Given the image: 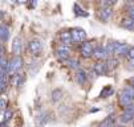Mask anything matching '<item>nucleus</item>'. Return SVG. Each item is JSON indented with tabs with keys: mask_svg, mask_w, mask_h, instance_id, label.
Masks as SVG:
<instances>
[{
	"mask_svg": "<svg viewBox=\"0 0 134 127\" xmlns=\"http://www.w3.org/2000/svg\"><path fill=\"white\" fill-rule=\"evenodd\" d=\"M134 102V87L130 85V86H126L121 94H120V105L121 106H127L130 103Z\"/></svg>",
	"mask_w": 134,
	"mask_h": 127,
	"instance_id": "obj_1",
	"label": "nucleus"
},
{
	"mask_svg": "<svg viewBox=\"0 0 134 127\" xmlns=\"http://www.w3.org/2000/svg\"><path fill=\"white\" fill-rule=\"evenodd\" d=\"M43 48H44V45H43L41 40H36L35 39V40L29 41V44H28V50H29L31 54H33V56H37L39 53H41Z\"/></svg>",
	"mask_w": 134,
	"mask_h": 127,
	"instance_id": "obj_2",
	"label": "nucleus"
},
{
	"mask_svg": "<svg viewBox=\"0 0 134 127\" xmlns=\"http://www.w3.org/2000/svg\"><path fill=\"white\" fill-rule=\"evenodd\" d=\"M113 44V54L116 56H126L129 45L125 43H116V41H111Z\"/></svg>",
	"mask_w": 134,
	"mask_h": 127,
	"instance_id": "obj_3",
	"label": "nucleus"
},
{
	"mask_svg": "<svg viewBox=\"0 0 134 127\" xmlns=\"http://www.w3.org/2000/svg\"><path fill=\"white\" fill-rule=\"evenodd\" d=\"M23 68V58L20 56H13L9 61V73H17Z\"/></svg>",
	"mask_w": 134,
	"mask_h": 127,
	"instance_id": "obj_4",
	"label": "nucleus"
},
{
	"mask_svg": "<svg viewBox=\"0 0 134 127\" xmlns=\"http://www.w3.org/2000/svg\"><path fill=\"white\" fill-rule=\"evenodd\" d=\"M70 33H72L73 43H82L86 39V33L81 28H73V29H70Z\"/></svg>",
	"mask_w": 134,
	"mask_h": 127,
	"instance_id": "obj_5",
	"label": "nucleus"
},
{
	"mask_svg": "<svg viewBox=\"0 0 134 127\" xmlns=\"http://www.w3.org/2000/svg\"><path fill=\"white\" fill-rule=\"evenodd\" d=\"M70 48L69 46H66V45H61V46H59L57 48V50H56V56H57V58L59 60H61V61H65L66 58H69L70 57Z\"/></svg>",
	"mask_w": 134,
	"mask_h": 127,
	"instance_id": "obj_6",
	"label": "nucleus"
},
{
	"mask_svg": "<svg viewBox=\"0 0 134 127\" xmlns=\"http://www.w3.org/2000/svg\"><path fill=\"white\" fill-rule=\"evenodd\" d=\"M80 53L84 58H89L93 56V46L88 41H82L81 45H80Z\"/></svg>",
	"mask_w": 134,
	"mask_h": 127,
	"instance_id": "obj_7",
	"label": "nucleus"
},
{
	"mask_svg": "<svg viewBox=\"0 0 134 127\" xmlns=\"http://www.w3.org/2000/svg\"><path fill=\"white\" fill-rule=\"evenodd\" d=\"M93 57L96 60H98V61H104L108 57L105 46H96V48H93Z\"/></svg>",
	"mask_w": 134,
	"mask_h": 127,
	"instance_id": "obj_8",
	"label": "nucleus"
},
{
	"mask_svg": "<svg viewBox=\"0 0 134 127\" xmlns=\"http://www.w3.org/2000/svg\"><path fill=\"white\" fill-rule=\"evenodd\" d=\"M111 13H113V11H111L110 5H106V7H101L98 16H100V19H101L104 23H108L109 19L111 17Z\"/></svg>",
	"mask_w": 134,
	"mask_h": 127,
	"instance_id": "obj_9",
	"label": "nucleus"
},
{
	"mask_svg": "<svg viewBox=\"0 0 134 127\" xmlns=\"http://www.w3.org/2000/svg\"><path fill=\"white\" fill-rule=\"evenodd\" d=\"M59 39H60V41H61L63 45H66V46H68V45L73 44V39H72L70 31H64V32H61L60 36H59Z\"/></svg>",
	"mask_w": 134,
	"mask_h": 127,
	"instance_id": "obj_10",
	"label": "nucleus"
},
{
	"mask_svg": "<svg viewBox=\"0 0 134 127\" xmlns=\"http://www.w3.org/2000/svg\"><path fill=\"white\" fill-rule=\"evenodd\" d=\"M108 66H106V62L104 61H98L97 64L94 65V73L96 74H98V76H104L108 73Z\"/></svg>",
	"mask_w": 134,
	"mask_h": 127,
	"instance_id": "obj_11",
	"label": "nucleus"
},
{
	"mask_svg": "<svg viewBox=\"0 0 134 127\" xmlns=\"http://www.w3.org/2000/svg\"><path fill=\"white\" fill-rule=\"evenodd\" d=\"M8 39H9V28L5 24H2L0 25V41L5 43Z\"/></svg>",
	"mask_w": 134,
	"mask_h": 127,
	"instance_id": "obj_12",
	"label": "nucleus"
},
{
	"mask_svg": "<svg viewBox=\"0 0 134 127\" xmlns=\"http://www.w3.org/2000/svg\"><path fill=\"white\" fill-rule=\"evenodd\" d=\"M12 52L15 53V56H20V53H21V40H20V37H15V40L12 43Z\"/></svg>",
	"mask_w": 134,
	"mask_h": 127,
	"instance_id": "obj_13",
	"label": "nucleus"
},
{
	"mask_svg": "<svg viewBox=\"0 0 134 127\" xmlns=\"http://www.w3.org/2000/svg\"><path fill=\"white\" fill-rule=\"evenodd\" d=\"M76 81H77L79 85H84L86 82V73L82 69H77V73H76Z\"/></svg>",
	"mask_w": 134,
	"mask_h": 127,
	"instance_id": "obj_14",
	"label": "nucleus"
},
{
	"mask_svg": "<svg viewBox=\"0 0 134 127\" xmlns=\"http://www.w3.org/2000/svg\"><path fill=\"white\" fill-rule=\"evenodd\" d=\"M134 119V114H131V113H129V111H124L122 114H121V117H120V120L122 122V123H129V122H131Z\"/></svg>",
	"mask_w": 134,
	"mask_h": 127,
	"instance_id": "obj_15",
	"label": "nucleus"
},
{
	"mask_svg": "<svg viewBox=\"0 0 134 127\" xmlns=\"http://www.w3.org/2000/svg\"><path fill=\"white\" fill-rule=\"evenodd\" d=\"M121 25L124 27V28H126V29H129V31H134V20L133 19H124L122 20V23H121Z\"/></svg>",
	"mask_w": 134,
	"mask_h": 127,
	"instance_id": "obj_16",
	"label": "nucleus"
},
{
	"mask_svg": "<svg viewBox=\"0 0 134 127\" xmlns=\"http://www.w3.org/2000/svg\"><path fill=\"white\" fill-rule=\"evenodd\" d=\"M65 64H66V66H68L69 69H76V70H77V69L80 68V64H79V61H77V60L66 58V60H65Z\"/></svg>",
	"mask_w": 134,
	"mask_h": 127,
	"instance_id": "obj_17",
	"label": "nucleus"
},
{
	"mask_svg": "<svg viewBox=\"0 0 134 127\" xmlns=\"http://www.w3.org/2000/svg\"><path fill=\"white\" fill-rule=\"evenodd\" d=\"M113 126H114V118L110 115V117H108L105 120H102L98 127H113Z\"/></svg>",
	"mask_w": 134,
	"mask_h": 127,
	"instance_id": "obj_18",
	"label": "nucleus"
},
{
	"mask_svg": "<svg viewBox=\"0 0 134 127\" xmlns=\"http://www.w3.org/2000/svg\"><path fill=\"white\" fill-rule=\"evenodd\" d=\"M113 93H114L113 87H111V86H106V87H104V89L101 90V97H102V98H108V97H110Z\"/></svg>",
	"mask_w": 134,
	"mask_h": 127,
	"instance_id": "obj_19",
	"label": "nucleus"
},
{
	"mask_svg": "<svg viewBox=\"0 0 134 127\" xmlns=\"http://www.w3.org/2000/svg\"><path fill=\"white\" fill-rule=\"evenodd\" d=\"M106 66H108V70H113V69H116L118 66V61L116 58H110V60H108Z\"/></svg>",
	"mask_w": 134,
	"mask_h": 127,
	"instance_id": "obj_20",
	"label": "nucleus"
},
{
	"mask_svg": "<svg viewBox=\"0 0 134 127\" xmlns=\"http://www.w3.org/2000/svg\"><path fill=\"white\" fill-rule=\"evenodd\" d=\"M7 105H8L7 99H4V98L0 99V111H5L7 110Z\"/></svg>",
	"mask_w": 134,
	"mask_h": 127,
	"instance_id": "obj_21",
	"label": "nucleus"
},
{
	"mask_svg": "<svg viewBox=\"0 0 134 127\" xmlns=\"http://www.w3.org/2000/svg\"><path fill=\"white\" fill-rule=\"evenodd\" d=\"M74 13L77 15V16H86L85 12H82V8H79V5H74Z\"/></svg>",
	"mask_w": 134,
	"mask_h": 127,
	"instance_id": "obj_22",
	"label": "nucleus"
},
{
	"mask_svg": "<svg viewBox=\"0 0 134 127\" xmlns=\"http://www.w3.org/2000/svg\"><path fill=\"white\" fill-rule=\"evenodd\" d=\"M126 57H127V60L129 58H134V48L133 46H129L127 53H126Z\"/></svg>",
	"mask_w": 134,
	"mask_h": 127,
	"instance_id": "obj_23",
	"label": "nucleus"
},
{
	"mask_svg": "<svg viewBox=\"0 0 134 127\" xmlns=\"http://www.w3.org/2000/svg\"><path fill=\"white\" fill-rule=\"evenodd\" d=\"M60 98H61V92H60V90H56V92H53L52 99H53L54 102H57V99H60Z\"/></svg>",
	"mask_w": 134,
	"mask_h": 127,
	"instance_id": "obj_24",
	"label": "nucleus"
},
{
	"mask_svg": "<svg viewBox=\"0 0 134 127\" xmlns=\"http://www.w3.org/2000/svg\"><path fill=\"white\" fill-rule=\"evenodd\" d=\"M126 68H127L129 70H133V71H134V58H129V60H127Z\"/></svg>",
	"mask_w": 134,
	"mask_h": 127,
	"instance_id": "obj_25",
	"label": "nucleus"
},
{
	"mask_svg": "<svg viewBox=\"0 0 134 127\" xmlns=\"http://www.w3.org/2000/svg\"><path fill=\"white\" fill-rule=\"evenodd\" d=\"M5 89H7V81H5V78H4V80L0 81V93H4Z\"/></svg>",
	"mask_w": 134,
	"mask_h": 127,
	"instance_id": "obj_26",
	"label": "nucleus"
},
{
	"mask_svg": "<svg viewBox=\"0 0 134 127\" xmlns=\"http://www.w3.org/2000/svg\"><path fill=\"white\" fill-rule=\"evenodd\" d=\"M11 118H12V111L5 110V113H4V122H8Z\"/></svg>",
	"mask_w": 134,
	"mask_h": 127,
	"instance_id": "obj_27",
	"label": "nucleus"
},
{
	"mask_svg": "<svg viewBox=\"0 0 134 127\" xmlns=\"http://www.w3.org/2000/svg\"><path fill=\"white\" fill-rule=\"evenodd\" d=\"M127 12H129V17L134 20V5L129 7V11H127Z\"/></svg>",
	"mask_w": 134,
	"mask_h": 127,
	"instance_id": "obj_28",
	"label": "nucleus"
},
{
	"mask_svg": "<svg viewBox=\"0 0 134 127\" xmlns=\"http://www.w3.org/2000/svg\"><path fill=\"white\" fill-rule=\"evenodd\" d=\"M4 53H5V49H4L3 44L0 43V58H2V57H4Z\"/></svg>",
	"mask_w": 134,
	"mask_h": 127,
	"instance_id": "obj_29",
	"label": "nucleus"
},
{
	"mask_svg": "<svg viewBox=\"0 0 134 127\" xmlns=\"http://www.w3.org/2000/svg\"><path fill=\"white\" fill-rule=\"evenodd\" d=\"M5 76H7V74L4 73V71H3L2 69H0V81H2V80H4V78H5Z\"/></svg>",
	"mask_w": 134,
	"mask_h": 127,
	"instance_id": "obj_30",
	"label": "nucleus"
},
{
	"mask_svg": "<svg viewBox=\"0 0 134 127\" xmlns=\"http://www.w3.org/2000/svg\"><path fill=\"white\" fill-rule=\"evenodd\" d=\"M129 82H130V83H131V86L134 87V77H131V78L129 80Z\"/></svg>",
	"mask_w": 134,
	"mask_h": 127,
	"instance_id": "obj_31",
	"label": "nucleus"
},
{
	"mask_svg": "<svg viewBox=\"0 0 134 127\" xmlns=\"http://www.w3.org/2000/svg\"><path fill=\"white\" fill-rule=\"evenodd\" d=\"M0 127H7V122H2V123H0Z\"/></svg>",
	"mask_w": 134,
	"mask_h": 127,
	"instance_id": "obj_32",
	"label": "nucleus"
},
{
	"mask_svg": "<svg viewBox=\"0 0 134 127\" xmlns=\"http://www.w3.org/2000/svg\"><path fill=\"white\" fill-rule=\"evenodd\" d=\"M16 2H17V3H20V4H23V3H27L28 0H16Z\"/></svg>",
	"mask_w": 134,
	"mask_h": 127,
	"instance_id": "obj_33",
	"label": "nucleus"
},
{
	"mask_svg": "<svg viewBox=\"0 0 134 127\" xmlns=\"http://www.w3.org/2000/svg\"><path fill=\"white\" fill-rule=\"evenodd\" d=\"M116 2H117V0H109V3H110V4H113V3H116Z\"/></svg>",
	"mask_w": 134,
	"mask_h": 127,
	"instance_id": "obj_34",
	"label": "nucleus"
},
{
	"mask_svg": "<svg viewBox=\"0 0 134 127\" xmlns=\"http://www.w3.org/2000/svg\"><path fill=\"white\" fill-rule=\"evenodd\" d=\"M127 2H134V0H127Z\"/></svg>",
	"mask_w": 134,
	"mask_h": 127,
	"instance_id": "obj_35",
	"label": "nucleus"
},
{
	"mask_svg": "<svg viewBox=\"0 0 134 127\" xmlns=\"http://www.w3.org/2000/svg\"><path fill=\"white\" fill-rule=\"evenodd\" d=\"M133 127H134V119H133Z\"/></svg>",
	"mask_w": 134,
	"mask_h": 127,
	"instance_id": "obj_36",
	"label": "nucleus"
},
{
	"mask_svg": "<svg viewBox=\"0 0 134 127\" xmlns=\"http://www.w3.org/2000/svg\"><path fill=\"white\" fill-rule=\"evenodd\" d=\"M113 127H118V126H113Z\"/></svg>",
	"mask_w": 134,
	"mask_h": 127,
	"instance_id": "obj_37",
	"label": "nucleus"
}]
</instances>
